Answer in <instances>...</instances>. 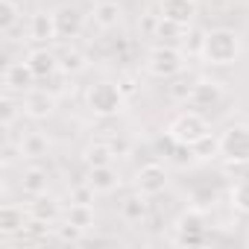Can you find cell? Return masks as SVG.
Returning a JSON list of instances; mask_svg holds the SVG:
<instances>
[{
  "mask_svg": "<svg viewBox=\"0 0 249 249\" xmlns=\"http://www.w3.org/2000/svg\"><path fill=\"white\" fill-rule=\"evenodd\" d=\"M205 237H208L205 211L191 205L185 214L176 217V223H173V243H179V246H199V243H205Z\"/></svg>",
  "mask_w": 249,
  "mask_h": 249,
  "instance_id": "5b68a950",
  "label": "cell"
},
{
  "mask_svg": "<svg viewBox=\"0 0 249 249\" xmlns=\"http://www.w3.org/2000/svg\"><path fill=\"white\" fill-rule=\"evenodd\" d=\"M85 65H88V62H85V56H82L79 50H73V47H71V50H65V53L59 56V71H62L65 76H71V73H82V71H85Z\"/></svg>",
  "mask_w": 249,
  "mask_h": 249,
  "instance_id": "cb8c5ba5",
  "label": "cell"
},
{
  "mask_svg": "<svg viewBox=\"0 0 249 249\" xmlns=\"http://www.w3.org/2000/svg\"><path fill=\"white\" fill-rule=\"evenodd\" d=\"M82 234H85V231H82V229H76V226H73V223H68V220H65L62 226H56V237H59L62 243H79V240H82Z\"/></svg>",
  "mask_w": 249,
  "mask_h": 249,
  "instance_id": "4dcf8cb0",
  "label": "cell"
},
{
  "mask_svg": "<svg viewBox=\"0 0 249 249\" xmlns=\"http://www.w3.org/2000/svg\"><path fill=\"white\" fill-rule=\"evenodd\" d=\"M208 132H211L208 129V120L199 111H182V114H176L170 120V126H167V138L176 141V144H185V147H194Z\"/></svg>",
  "mask_w": 249,
  "mask_h": 249,
  "instance_id": "277c9868",
  "label": "cell"
},
{
  "mask_svg": "<svg viewBox=\"0 0 249 249\" xmlns=\"http://www.w3.org/2000/svg\"><path fill=\"white\" fill-rule=\"evenodd\" d=\"M194 156H196V159H217V156H220V138H214V135L208 132L205 138H199V141L194 144Z\"/></svg>",
  "mask_w": 249,
  "mask_h": 249,
  "instance_id": "83f0119b",
  "label": "cell"
},
{
  "mask_svg": "<svg viewBox=\"0 0 249 249\" xmlns=\"http://www.w3.org/2000/svg\"><path fill=\"white\" fill-rule=\"evenodd\" d=\"M47 185H50V176H47L44 167H27V170L21 173V191H24L27 196H41V194H47Z\"/></svg>",
  "mask_w": 249,
  "mask_h": 249,
  "instance_id": "e0dca14e",
  "label": "cell"
},
{
  "mask_svg": "<svg viewBox=\"0 0 249 249\" xmlns=\"http://www.w3.org/2000/svg\"><path fill=\"white\" fill-rule=\"evenodd\" d=\"M97 194H111L120 188V176L111 164H103V167H88V179H85Z\"/></svg>",
  "mask_w": 249,
  "mask_h": 249,
  "instance_id": "2e32d148",
  "label": "cell"
},
{
  "mask_svg": "<svg viewBox=\"0 0 249 249\" xmlns=\"http://www.w3.org/2000/svg\"><path fill=\"white\" fill-rule=\"evenodd\" d=\"M65 220L73 223V226L82 229V231L97 229V211H94V205H88V202H71V208L65 211Z\"/></svg>",
  "mask_w": 249,
  "mask_h": 249,
  "instance_id": "ac0fdd59",
  "label": "cell"
},
{
  "mask_svg": "<svg viewBox=\"0 0 249 249\" xmlns=\"http://www.w3.org/2000/svg\"><path fill=\"white\" fill-rule=\"evenodd\" d=\"M85 103H88L91 114H97V117H114V114L123 111V106H126V94L120 91L117 82H97V85L88 88Z\"/></svg>",
  "mask_w": 249,
  "mask_h": 249,
  "instance_id": "7a4b0ae2",
  "label": "cell"
},
{
  "mask_svg": "<svg viewBox=\"0 0 249 249\" xmlns=\"http://www.w3.org/2000/svg\"><path fill=\"white\" fill-rule=\"evenodd\" d=\"M196 0H161L159 3V15L167 18V21H176V24H185L191 27L194 18H196Z\"/></svg>",
  "mask_w": 249,
  "mask_h": 249,
  "instance_id": "4fadbf2b",
  "label": "cell"
},
{
  "mask_svg": "<svg viewBox=\"0 0 249 249\" xmlns=\"http://www.w3.org/2000/svg\"><path fill=\"white\" fill-rule=\"evenodd\" d=\"M191 91H194V82H185V79H176L173 85H167V94L176 103H188L191 100Z\"/></svg>",
  "mask_w": 249,
  "mask_h": 249,
  "instance_id": "f546056e",
  "label": "cell"
},
{
  "mask_svg": "<svg viewBox=\"0 0 249 249\" xmlns=\"http://www.w3.org/2000/svg\"><path fill=\"white\" fill-rule=\"evenodd\" d=\"M59 38V30H56V12H47V9H38L33 12L30 18V41L36 44H50Z\"/></svg>",
  "mask_w": 249,
  "mask_h": 249,
  "instance_id": "30bf717a",
  "label": "cell"
},
{
  "mask_svg": "<svg viewBox=\"0 0 249 249\" xmlns=\"http://www.w3.org/2000/svg\"><path fill=\"white\" fill-rule=\"evenodd\" d=\"M27 223H24V208L6 202L3 208H0V234H18L24 231Z\"/></svg>",
  "mask_w": 249,
  "mask_h": 249,
  "instance_id": "d6986e66",
  "label": "cell"
},
{
  "mask_svg": "<svg viewBox=\"0 0 249 249\" xmlns=\"http://www.w3.org/2000/svg\"><path fill=\"white\" fill-rule=\"evenodd\" d=\"M147 211H150V202H147L144 194H132L120 202V217L126 223H141L147 217Z\"/></svg>",
  "mask_w": 249,
  "mask_h": 249,
  "instance_id": "ffe728a7",
  "label": "cell"
},
{
  "mask_svg": "<svg viewBox=\"0 0 249 249\" xmlns=\"http://www.w3.org/2000/svg\"><path fill=\"white\" fill-rule=\"evenodd\" d=\"M91 15H94V24L100 30H114L120 24V18H123V9H120L117 0H94Z\"/></svg>",
  "mask_w": 249,
  "mask_h": 249,
  "instance_id": "5bb4252c",
  "label": "cell"
},
{
  "mask_svg": "<svg viewBox=\"0 0 249 249\" xmlns=\"http://www.w3.org/2000/svg\"><path fill=\"white\" fill-rule=\"evenodd\" d=\"M229 199H231V208H234V211L249 214V179H240V182L231 188Z\"/></svg>",
  "mask_w": 249,
  "mask_h": 249,
  "instance_id": "4316f807",
  "label": "cell"
},
{
  "mask_svg": "<svg viewBox=\"0 0 249 249\" xmlns=\"http://www.w3.org/2000/svg\"><path fill=\"white\" fill-rule=\"evenodd\" d=\"M0 111H3V129L9 132V129H12V123H15V114H18V106H15L12 100H3Z\"/></svg>",
  "mask_w": 249,
  "mask_h": 249,
  "instance_id": "d6a6232c",
  "label": "cell"
},
{
  "mask_svg": "<svg viewBox=\"0 0 249 249\" xmlns=\"http://www.w3.org/2000/svg\"><path fill=\"white\" fill-rule=\"evenodd\" d=\"M27 65L36 73V79H50L59 71V56L53 50H47V44H38L36 50L27 53Z\"/></svg>",
  "mask_w": 249,
  "mask_h": 249,
  "instance_id": "8fae6325",
  "label": "cell"
},
{
  "mask_svg": "<svg viewBox=\"0 0 249 249\" xmlns=\"http://www.w3.org/2000/svg\"><path fill=\"white\" fill-rule=\"evenodd\" d=\"M21 111H24L27 117H33V120H47V117L56 111V97H53V94H47V91L33 88V91H27V94H24Z\"/></svg>",
  "mask_w": 249,
  "mask_h": 249,
  "instance_id": "9c48e42d",
  "label": "cell"
},
{
  "mask_svg": "<svg viewBox=\"0 0 249 249\" xmlns=\"http://www.w3.org/2000/svg\"><path fill=\"white\" fill-rule=\"evenodd\" d=\"M191 202H194V208L208 211V208H214V202H217V191H214V188H194Z\"/></svg>",
  "mask_w": 249,
  "mask_h": 249,
  "instance_id": "f1b7e54d",
  "label": "cell"
},
{
  "mask_svg": "<svg viewBox=\"0 0 249 249\" xmlns=\"http://www.w3.org/2000/svg\"><path fill=\"white\" fill-rule=\"evenodd\" d=\"M144 71L156 79H176L185 71V56H182V50H176L170 44H156L147 53Z\"/></svg>",
  "mask_w": 249,
  "mask_h": 249,
  "instance_id": "3957f363",
  "label": "cell"
},
{
  "mask_svg": "<svg viewBox=\"0 0 249 249\" xmlns=\"http://www.w3.org/2000/svg\"><path fill=\"white\" fill-rule=\"evenodd\" d=\"M18 147H21V156H24V159H41V156H47V150H50V144H47V138H44L41 132H27Z\"/></svg>",
  "mask_w": 249,
  "mask_h": 249,
  "instance_id": "603a6c76",
  "label": "cell"
},
{
  "mask_svg": "<svg viewBox=\"0 0 249 249\" xmlns=\"http://www.w3.org/2000/svg\"><path fill=\"white\" fill-rule=\"evenodd\" d=\"M30 217L33 220H41V223H56V217H59V202H53L50 196H33V202H30Z\"/></svg>",
  "mask_w": 249,
  "mask_h": 249,
  "instance_id": "7402d4cb",
  "label": "cell"
},
{
  "mask_svg": "<svg viewBox=\"0 0 249 249\" xmlns=\"http://www.w3.org/2000/svg\"><path fill=\"white\" fill-rule=\"evenodd\" d=\"M117 85H120V91H123V94H126V97H129V94L135 91V79H132V76H123V79H120Z\"/></svg>",
  "mask_w": 249,
  "mask_h": 249,
  "instance_id": "d590c367",
  "label": "cell"
},
{
  "mask_svg": "<svg viewBox=\"0 0 249 249\" xmlns=\"http://www.w3.org/2000/svg\"><path fill=\"white\" fill-rule=\"evenodd\" d=\"M185 33H188V27H185V24H176V21H167V18H161V15H159V24H156V33H153V38L173 41V38H182Z\"/></svg>",
  "mask_w": 249,
  "mask_h": 249,
  "instance_id": "d4e9b609",
  "label": "cell"
},
{
  "mask_svg": "<svg viewBox=\"0 0 249 249\" xmlns=\"http://www.w3.org/2000/svg\"><path fill=\"white\" fill-rule=\"evenodd\" d=\"M223 97H226L223 82H217V79H196V82H194V91H191L188 106H194V108L205 111V108H217V106L223 103Z\"/></svg>",
  "mask_w": 249,
  "mask_h": 249,
  "instance_id": "52a82bcc",
  "label": "cell"
},
{
  "mask_svg": "<svg viewBox=\"0 0 249 249\" xmlns=\"http://www.w3.org/2000/svg\"><path fill=\"white\" fill-rule=\"evenodd\" d=\"M3 85H6L9 91H15V94H27V91H33V85H36V73L30 71L27 59H24V62H12V65H6V71H3Z\"/></svg>",
  "mask_w": 249,
  "mask_h": 249,
  "instance_id": "7c38bea8",
  "label": "cell"
},
{
  "mask_svg": "<svg viewBox=\"0 0 249 249\" xmlns=\"http://www.w3.org/2000/svg\"><path fill=\"white\" fill-rule=\"evenodd\" d=\"M243 50V41L234 30L229 27H217V30H208L205 38H202V50H199V59L211 68H229L237 62Z\"/></svg>",
  "mask_w": 249,
  "mask_h": 249,
  "instance_id": "6da1fadb",
  "label": "cell"
},
{
  "mask_svg": "<svg viewBox=\"0 0 249 249\" xmlns=\"http://www.w3.org/2000/svg\"><path fill=\"white\" fill-rule=\"evenodd\" d=\"M220 159L229 164H249V126L231 123L220 132Z\"/></svg>",
  "mask_w": 249,
  "mask_h": 249,
  "instance_id": "8992f818",
  "label": "cell"
},
{
  "mask_svg": "<svg viewBox=\"0 0 249 249\" xmlns=\"http://www.w3.org/2000/svg\"><path fill=\"white\" fill-rule=\"evenodd\" d=\"M94 196H97V191L88 185V182H82V185H76L73 191H71V202H94Z\"/></svg>",
  "mask_w": 249,
  "mask_h": 249,
  "instance_id": "1f68e13d",
  "label": "cell"
},
{
  "mask_svg": "<svg viewBox=\"0 0 249 249\" xmlns=\"http://www.w3.org/2000/svg\"><path fill=\"white\" fill-rule=\"evenodd\" d=\"M108 144H111L114 156H126V153H129V141H126V138H111Z\"/></svg>",
  "mask_w": 249,
  "mask_h": 249,
  "instance_id": "836d02e7",
  "label": "cell"
},
{
  "mask_svg": "<svg viewBox=\"0 0 249 249\" xmlns=\"http://www.w3.org/2000/svg\"><path fill=\"white\" fill-rule=\"evenodd\" d=\"M15 153H21V147H18V150H15L12 144H6V147H3V167H9V164L15 161Z\"/></svg>",
  "mask_w": 249,
  "mask_h": 249,
  "instance_id": "e575fe53",
  "label": "cell"
},
{
  "mask_svg": "<svg viewBox=\"0 0 249 249\" xmlns=\"http://www.w3.org/2000/svg\"><path fill=\"white\" fill-rule=\"evenodd\" d=\"M164 188H167V170H164V164L150 161V164H144V167L135 173V191H138V194H144V196H159Z\"/></svg>",
  "mask_w": 249,
  "mask_h": 249,
  "instance_id": "ba28073f",
  "label": "cell"
},
{
  "mask_svg": "<svg viewBox=\"0 0 249 249\" xmlns=\"http://www.w3.org/2000/svg\"><path fill=\"white\" fill-rule=\"evenodd\" d=\"M18 21H21V6H18V0H0V30L9 33Z\"/></svg>",
  "mask_w": 249,
  "mask_h": 249,
  "instance_id": "484cf974",
  "label": "cell"
},
{
  "mask_svg": "<svg viewBox=\"0 0 249 249\" xmlns=\"http://www.w3.org/2000/svg\"><path fill=\"white\" fill-rule=\"evenodd\" d=\"M56 30H59V38H76L82 33V12L76 6H59L56 9Z\"/></svg>",
  "mask_w": 249,
  "mask_h": 249,
  "instance_id": "9a60e30c",
  "label": "cell"
},
{
  "mask_svg": "<svg viewBox=\"0 0 249 249\" xmlns=\"http://www.w3.org/2000/svg\"><path fill=\"white\" fill-rule=\"evenodd\" d=\"M82 161L88 167H103V164H111L114 161V150L108 141H94L82 150Z\"/></svg>",
  "mask_w": 249,
  "mask_h": 249,
  "instance_id": "44dd1931",
  "label": "cell"
}]
</instances>
